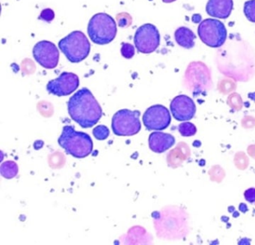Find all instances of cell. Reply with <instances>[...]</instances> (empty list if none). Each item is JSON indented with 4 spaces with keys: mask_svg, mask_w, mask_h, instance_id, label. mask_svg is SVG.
Listing matches in <instances>:
<instances>
[{
    "mask_svg": "<svg viewBox=\"0 0 255 245\" xmlns=\"http://www.w3.org/2000/svg\"><path fill=\"white\" fill-rule=\"evenodd\" d=\"M33 56L38 64L47 69H53L59 64V50L50 41H42L37 43L33 48Z\"/></svg>",
    "mask_w": 255,
    "mask_h": 245,
    "instance_id": "cell-9",
    "label": "cell"
},
{
    "mask_svg": "<svg viewBox=\"0 0 255 245\" xmlns=\"http://www.w3.org/2000/svg\"><path fill=\"white\" fill-rule=\"evenodd\" d=\"M170 109L174 119L180 122L191 120L196 112V106L193 100L185 95L175 97L171 101Z\"/></svg>",
    "mask_w": 255,
    "mask_h": 245,
    "instance_id": "cell-11",
    "label": "cell"
},
{
    "mask_svg": "<svg viewBox=\"0 0 255 245\" xmlns=\"http://www.w3.org/2000/svg\"><path fill=\"white\" fill-rule=\"evenodd\" d=\"M79 85L80 80L77 74L64 72L56 80L49 82L47 90L56 96H67L77 90Z\"/></svg>",
    "mask_w": 255,
    "mask_h": 245,
    "instance_id": "cell-10",
    "label": "cell"
},
{
    "mask_svg": "<svg viewBox=\"0 0 255 245\" xmlns=\"http://www.w3.org/2000/svg\"><path fill=\"white\" fill-rule=\"evenodd\" d=\"M174 38H175L176 42L180 47L186 49H191L195 46V40L196 36L190 29L182 26V27L178 28L174 32Z\"/></svg>",
    "mask_w": 255,
    "mask_h": 245,
    "instance_id": "cell-14",
    "label": "cell"
},
{
    "mask_svg": "<svg viewBox=\"0 0 255 245\" xmlns=\"http://www.w3.org/2000/svg\"><path fill=\"white\" fill-rule=\"evenodd\" d=\"M134 43L140 53H153L160 44L159 30L154 25L150 23L142 25L135 32Z\"/></svg>",
    "mask_w": 255,
    "mask_h": 245,
    "instance_id": "cell-7",
    "label": "cell"
},
{
    "mask_svg": "<svg viewBox=\"0 0 255 245\" xmlns=\"http://www.w3.org/2000/svg\"><path fill=\"white\" fill-rule=\"evenodd\" d=\"M140 112L138 110H119L113 116L112 128L116 135L130 137L138 134L141 130L139 119Z\"/></svg>",
    "mask_w": 255,
    "mask_h": 245,
    "instance_id": "cell-6",
    "label": "cell"
},
{
    "mask_svg": "<svg viewBox=\"0 0 255 245\" xmlns=\"http://www.w3.org/2000/svg\"><path fill=\"white\" fill-rule=\"evenodd\" d=\"M93 134L98 140H104L110 135V130L105 125H98L93 130Z\"/></svg>",
    "mask_w": 255,
    "mask_h": 245,
    "instance_id": "cell-18",
    "label": "cell"
},
{
    "mask_svg": "<svg viewBox=\"0 0 255 245\" xmlns=\"http://www.w3.org/2000/svg\"><path fill=\"white\" fill-rule=\"evenodd\" d=\"M201 17L200 14H194L193 16H192V21L194 22V23H199V22H201Z\"/></svg>",
    "mask_w": 255,
    "mask_h": 245,
    "instance_id": "cell-22",
    "label": "cell"
},
{
    "mask_svg": "<svg viewBox=\"0 0 255 245\" xmlns=\"http://www.w3.org/2000/svg\"><path fill=\"white\" fill-rule=\"evenodd\" d=\"M122 56L126 59H131L135 54V49L132 44H128V43H124L122 44Z\"/></svg>",
    "mask_w": 255,
    "mask_h": 245,
    "instance_id": "cell-19",
    "label": "cell"
},
{
    "mask_svg": "<svg viewBox=\"0 0 255 245\" xmlns=\"http://www.w3.org/2000/svg\"><path fill=\"white\" fill-rule=\"evenodd\" d=\"M55 13L50 8H46L41 11L40 18L46 22H51L54 19Z\"/></svg>",
    "mask_w": 255,
    "mask_h": 245,
    "instance_id": "cell-20",
    "label": "cell"
},
{
    "mask_svg": "<svg viewBox=\"0 0 255 245\" xmlns=\"http://www.w3.org/2000/svg\"><path fill=\"white\" fill-rule=\"evenodd\" d=\"M176 0H162V2L165 3H171V2H175Z\"/></svg>",
    "mask_w": 255,
    "mask_h": 245,
    "instance_id": "cell-24",
    "label": "cell"
},
{
    "mask_svg": "<svg viewBox=\"0 0 255 245\" xmlns=\"http://www.w3.org/2000/svg\"><path fill=\"white\" fill-rule=\"evenodd\" d=\"M244 14L246 18L255 23V0H249L244 5Z\"/></svg>",
    "mask_w": 255,
    "mask_h": 245,
    "instance_id": "cell-17",
    "label": "cell"
},
{
    "mask_svg": "<svg viewBox=\"0 0 255 245\" xmlns=\"http://www.w3.org/2000/svg\"><path fill=\"white\" fill-rule=\"evenodd\" d=\"M0 172H1L2 176L5 179H13L18 173V166L14 161H5L1 165Z\"/></svg>",
    "mask_w": 255,
    "mask_h": 245,
    "instance_id": "cell-15",
    "label": "cell"
},
{
    "mask_svg": "<svg viewBox=\"0 0 255 245\" xmlns=\"http://www.w3.org/2000/svg\"><path fill=\"white\" fill-rule=\"evenodd\" d=\"M59 144L74 158H84L93 150V142L89 134L76 131L74 127L66 125L59 138Z\"/></svg>",
    "mask_w": 255,
    "mask_h": 245,
    "instance_id": "cell-2",
    "label": "cell"
},
{
    "mask_svg": "<svg viewBox=\"0 0 255 245\" xmlns=\"http://www.w3.org/2000/svg\"><path fill=\"white\" fill-rule=\"evenodd\" d=\"M246 201L250 203H255V188H249L246 190L244 194Z\"/></svg>",
    "mask_w": 255,
    "mask_h": 245,
    "instance_id": "cell-21",
    "label": "cell"
},
{
    "mask_svg": "<svg viewBox=\"0 0 255 245\" xmlns=\"http://www.w3.org/2000/svg\"><path fill=\"white\" fill-rule=\"evenodd\" d=\"M198 33L201 41L213 48L222 47L227 39V29L220 20L208 18L201 22Z\"/></svg>",
    "mask_w": 255,
    "mask_h": 245,
    "instance_id": "cell-5",
    "label": "cell"
},
{
    "mask_svg": "<svg viewBox=\"0 0 255 245\" xmlns=\"http://www.w3.org/2000/svg\"><path fill=\"white\" fill-rule=\"evenodd\" d=\"M234 8L233 0H209L206 11L209 15L219 19H227Z\"/></svg>",
    "mask_w": 255,
    "mask_h": 245,
    "instance_id": "cell-12",
    "label": "cell"
},
{
    "mask_svg": "<svg viewBox=\"0 0 255 245\" xmlns=\"http://www.w3.org/2000/svg\"><path fill=\"white\" fill-rule=\"evenodd\" d=\"M61 51L73 63L84 60L90 53L91 45L83 32L74 31L59 42Z\"/></svg>",
    "mask_w": 255,
    "mask_h": 245,
    "instance_id": "cell-4",
    "label": "cell"
},
{
    "mask_svg": "<svg viewBox=\"0 0 255 245\" xmlns=\"http://www.w3.org/2000/svg\"><path fill=\"white\" fill-rule=\"evenodd\" d=\"M143 123L148 131H162L166 129L171 122L169 110L162 105L149 107L142 118Z\"/></svg>",
    "mask_w": 255,
    "mask_h": 245,
    "instance_id": "cell-8",
    "label": "cell"
},
{
    "mask_svg": "<svg viewBox=\"0 0 255 245\" xmlns=\"http://www.w3.org/2000/svg\"><path fill=\"white\" fill-rule=\"evenodd\" d=\"M68 110L71 119L83 128L96 125L103 115L99 103L87 88L80 89L70 98Z\"/></svg>",
    "mask_w": 255,
    "mask_h": 245,
    "instance_id": "cell-1",
    "label": "cell"
},
{
    "mask_svg": "<svg viewBox=\"0 0 255 245\" xmlns=\"http://www.w3.org/2000/svg\"><path fill=\"white\" fill-rule=\"evenodd\" d=\"M179 132L183 137H192L197 132V128L194 124L186 122L180 124L178 127Z\"/></svg>",
    "mask_w": 255,
    "mask_h": 245,
    "instance_id": "cell-16",
    "label": "cell"
},
{
    "mask_svg": "<svg viewBox=\"0 0 255 245\" xmlns=\"http://www.w3.org/2000/svg\"><path fill=\"white\" fill-rule=\"evenodd\" d=\"M149 147L156 153H162L172 147L175 139L171 134L163 132H153L149 136Z\"/></svg>",
    "mask_w": 255,
    "mask_h": 245,
    "instance_id": "cell-13",
    "label": "cell"
},
{
    "mask_svg": "<svg viewBox=\"0 0 255 245\" xmlns=\"http://www.w3.org/2000/svg\"><path fill=\"white\" fill-rule=\"evenodd\" d=\"M88 34L94 43L100 45L110 44L116 38L117 26L114 19L106 14L98 13L91 19Z\"/></svg>",
    "mask_w": 255,
    "mask_h": 245,
    "instance_id": "cell-3",
    "label": "cell"
},
{
    "mask_svg": "<svg viewBox=\"0 0 255 245\" xmlns=\"http://www.w3.org/2000/svg\"><path fill=\"white\" fill-rule=\"evenodd\" d=\"M240 210L242 212H243V213L247 212L248 208L246 205L244 204V203H241L240 206Z\"/></svg>",
    "mask_w": 255,
    "mask_h": 245,
    "instance_id": "cell-23",
    "label": "cell"
}]
</instances>
